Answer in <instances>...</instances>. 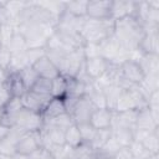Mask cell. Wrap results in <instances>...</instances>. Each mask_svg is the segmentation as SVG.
I'll return each instance as SVG.
<instances>
[{
  "label": "cell",
  "instance_id": "cell-53",
  "mask_svg": "<svg viewBox=\"0 0 159 159\" xmlns=\"http://www.w3.org/2000/svg\"><path fill=\"white\" fill-rule=\"evenodd\" d=\"M0 124H1V119H0Z\"/></svg>",
  "mask_w": 159,
  "mask_h": 159
},
{
  "label": "cell",
  "instance_id": "cell-12",
  "mask_svg": "<svg viewBox=\"0 0 159 159\" xmlns=\"http://www.w3.org/2000/svg\"><path fill=\"white\" fill-rule=\"evenodd\" d=\"M137 11V1L114 0L111 4V20L118 21L125 17H134Z\"/></svg>",
  "mask_w": 159,
  "mask_h": 159
},
{
  "label": "cell",
  "instance_id": "cell-21",
  "mask_svg": "<svg viewBox=\"0 0 159 159\" xmlns=\"http://www.w3.org/2000/svg\"><path fill=\"white\" fill-rule=\"evenodd\" d=\"M135 129L138 130H155L159 129V120H157L148 107H144L137 112V120H135Z\"/></svg>",
  "mask_w": 159,
  "mask_h": 159
},
{
  "label": "cell",
  "instance_id": "cell-2",
  "mask_svg": "<svg viewBox=\"0 0 159 159\" xmlns=\"http://www.w3.org/2000/svg\"><path fill=\"white\" fill-rule=\"evenodd\" d=\"M113 20H93L86 17L81 29V37L84 42V46H98L101 42L113 35Z\"/></svg>",
  "mask_w": 159,
  "mask_h": 159
},
{
  "label": "cell",
  "instance_id": "cell-32",
  "mask_svg": "<svg viewBox=\"0 0 159 159\" xmlns=\"http://www.w3.org/2000/svg\"><path fill=\"white\" fill-rule=\"evenodd\" d=\"M111 135H112V128H109V129H97L96 134H94V137H93V139L89 144L92 145V148L96 152H98L104 145V143L111 138Z\"/></svg>",
  "mask_w": 159,
  "mask_h": 159
},
{
  "label": "cell",
  "instance_id": "cell-37",
  "mask_svg": "<svg viewBox=\"0 0 159 159\" xmlns=\"http://www.w3.org/2000/svg\"><path fill=\"white\" fill-rule=\"evenodd\" d=\"M43 122H48V123H51V124H53V125H56V127H58V128H61L63 130H66L72 124H75L72 117L67 112L61 114V116H58V117H56V118H53V119H51V120H43Z\"/></svg>",
  "mask_w": 159,
  "mask_h": 159
},
{
  "label": "cell",
  "instance_id": "cell-35",
  "mask_svg": "<svg viewBox=\"0 0 159 159\" xmlns=\"http://www.w3.org/2000/svg\"><path fill=\"white\" fill-rule=\"evenodd\" d=\"M42 7H45L47 11H50L52 15L60 17L65 12V4L66 1H37Z\"/></svg>",
  "mask_w": 159,
  "mask_h": 159
},
{
  "label": "cell",
  "instance_id": "cell-49",
  "mask_svg": "<svg viewBox=\"0 0 159 159\" xmlns=\"http://www.w3.org/2000/svg\"><path fill=\"white\" fill-rule=\"evenodd\" d=\"M144 159H159V153H150Z\"/></svg>",
  "mask_w": 159,
  "mask_h": 159
},
{
  "label": "cell",
  "instance_id": "cell-41",
  "mask_svg": "<svg viewBox=\"0 0 159 159\" xmlns=\"http://www.w3.org/2000/svg\"><path fill=\"white\" fill-rule=\"evenodd\" d=\"M128 147H129L130 152L133 153V155L135 157V159H144L147 155L150 154V153L143 147V144L139 143V142H137V140H133Z\"/></svg>",
  "mask_w": 159,
  "mask_h": 159
},
{
  "label": "cell",
  "instance_id": "cell-39",
  "mask_svg": "<svg viewBox=\"0 0 159 159\" xmlns=\"http://www.w3.org/2000/svg\"><path fill=\"white\" fill-rule=\"evenodd\" d=\"M78 129H80V133H81V138H82V142L84 143H91L94 134H96V130L91 124L89 122L88 123H83V124H77Z\"/></svg>",
  "mask_w": 159,
  "mask_h": 159
},
{
  "label": "cell",
  "instance_id": "cell-6",
  "mask_svg": "<svg viewBox=\"0 0 159 159\" xmlns=\"http://www.w3.org/2000/svg\"><path fill=\"white\" fill-rule=\"evenodd\" d=\"M97 53L103 58H106L107 61L114 62V63H120L124 60L130 57V53H128L122 48V46L119 45L114 35L109 36L97 46Z\"/></svg>",
  "mask_w": 159,
  "mask_h": 159
},
{
  "label": "cell",
  "instance_id": "cell-24",
  "mask_svg": "<svg viewBox=\"0 0 159 159\" xmlns=\"http://www.w3.org/2000/svg\"><path fill=\"white\" fill-rule=\"evenodd\" d=\"M67 109H66V106H65V102L62 98H51L48 101V103L45 106L43 111L41 112L42 114V118L43 120H51L63 113H66Z\"/></svg>",
  "mask_w": 159,
  "mask_h": 159
},
{
  "label": "cell",
  "instance_id": "cell-44",
  "mask_svg": "<svg viewBox=\"0 0 159 159\" xmlns=\"http://www.w3.org/2000/svg\"><path fill=\"white\" fill-rule=\"evenodd\" d=\"M45 55H46L45 48H29L26 51V57H27V61H29L30 66H32L39 58H41Z\"/></svg>",
  "mask_w": 159,
  "mask_h": 159
},
{
  "label": "cell",
  "instance_id": "cell-40",
  "mask_svg": "<svg viewBox=\"0 0 159 159\" xmlns=\"http://www.w3.org/2000/svg\"><path fill=\"white\" fill-rule=\"evenodd\" d=\"M12 55L9 50L7 46H1L0 47V70L1 71H7L11 63Z\"/></svg>",
  "mask_w": 159,
  "mask_h": 159
},
{
  "label": "cell",
  "instance_id": "cell-29",
  "mask_svg": "<svg viewBox=\"0 0 159 159\" xmlns=\"http://www.w3.org/2000/svg\"><path fill=\"white\" fill-rule=\"evenodd\" d=\"M7 47L11 52V55H21L29 50L25 39L22 37V35L20 32H17V30H16V34L14 35V37L11 39V41L9 42Z\"/></svg>",
  "mask_w": 159,
  "mask_h": 159
},
{
  "label": "cell",
  "instance_id": "cell-30",
  "mask_svg": "<svg viewBox=\"0 0 159 159\" xmlns=\"http://www.w3.org/2000/svg\"><path fill=\"white\" fill-rule=\"evenodd\" d=\"M65 11L76 17H86L87 1H66Z\"/></svg>",
  "mask_w": 159,
  "mask_h": 159
},
{
  "label": "cell",
  "instance_id": "cell-51",
  "mask_svg": "<svg viewBox=\"0 0 159 159\" xmlns=\"http://www.w3.org/2000/svg\"><path fill=\"white\" fill-rule=\"evenodd\" d=\"M0 159H14V158H12V155H7V154L0 153Z\"/></svg>",
  "mask_w": 159,
  "mask_h": 159
},
{
  "label": "cell",
  "instance_id": "cell-42",
  "mask_svg": "<svg viewBox=\"0 0 159 159\" xmlns=\"http://www.w3.org/2000/svg\"><path fill=\"white\" fill-rule=\"evenodd\" d=\"M15 34H16V26H14V25H4V26H1L2 46H7Z\"/></svg>",
  "mask_w": 159,
  "mask_h": 159
},
{
  "label": "cell",
  "instance_id": "cell-7",
  "mask_svg": "<svg viewBox=\"0 0 159 159\" xmlns=\"http://www.w3.org/2000/svg\"><path fill=\"white\" fill-rule=\"evenodd\" d=\"M119 72H120V84H135L139 86L144 78V72L139 65V62L134 58H127L119 63Z\"/></svg>",
  "mask_w": 159,
  "mask_h": 159
},
{
  "label": "cell",
  "instance_id": "cell-27",
  "mask_svg": "<svg viewBox=\"0 0 159 159\" xmlns=\"http://www.w3.org/2000/svg\"><path fill=\"white\" fill-rule=\"evenodd\" d=\"M68 77L58 75L56 78L51 80V96L53 98H63L67 92Z\"/></svg>",
  "mask_w": 159,
  "mask_h": 159
},
{
  "label": "cell",
  "instance_id": "cell-14",
  "mask_svg": "<svg viewBox=\"0 0 159 159\" xmlns=\"http://www.w3.org/2000/svg\"><path fill=\"white\" fill-rule=\"evenodd\" d=\"M112 0H89L87 1L86 17L93 20H111Z\"/></svg>",
  "mask_w": 159,
  "mask_h": 159
},
{
  "label": "cell",
  "instance_id": "cell-17",
  "mask_svg": "<svg viewBox=\"0 0 159 159\" xmlns=\"http://www.w3.org/2000/svg\"><path fill=\"white\" fill-rule=\"evenodd\" d=\"M113 113L114 111L104 107L96 108L89 118V124L94 129H109L113 123Z\"/></svg>",
  "mask_w": 159,
  "mask_h": 159
},
{
  "label": "cell",
  "instance_id": "cell-20",
  "mask_svg": "<svg viewBox=\"0 0 159 159\" xmlns=\"http://www.w3.org/2000/svg\"><path fill=\"white\" fill-rule=\"evenodd\" d=\"M52 97H43V96L37 94V93H34L32 91H27L21 97V103H22V107L24 108L41 113L43 111L45 106L48 103V101Z\"/></svg>",
  "mask_w": 159,
  "mask_h": 159
},
{
  "label": "cell",
  "instance_id": "cell-10",
  "mask_svg": "<svg viewBox=\"0 0 159 159\" xmlns=\"http://www.w3.org/2000/svg\"><path fill=\"white\" fill-rule=\"evenodd\" d=\"M42 147V138L41 133L39 132H26L22 134V137L19 139V142L15 145V153L17 154H25L30 155L36 149Z\"/></svg>",
  "mask_w": 159,
  "mask_h": 159
},
{
  "label": "cell",
  "instance_id": "cell-1",
  "mask_svg": "<svg viewBox=\"0 0 159 159\" xmlns=\"http://www.w3.org/2000/svg\"><path fill=\"white\" fill-rule=\"evenodd\" d=\"M113 35L128 53L138 51L139 42L144 35V29L142 24L135 17H125L114 21Z\"/></svg>",
  "mask_w": 159,
  "mask_h": 159
},
{
  "label": "cell",
  "instance_id": "cell-26",
  "mask_svg": "<svg viewBox=\"0 0 159 159\" xmlns=\"http://www.w3.org/2000/svg\"><path fill=\"white\" fill-rule=\"evenodd\" d=\"M96 155L97 152L89 143L82 142L81 144L71 149V159H94Z\"/></svg>",
  "mask_w": 159,
  "mask_h": 159
},
{
  "label": "cell",
  "instance_id": "cell-43",
  "mask_svg": "<svg viewBox=\"0 0 159 159\" xmlns=\"http://www.w3.org/2000/svg\"><path fill=\"white\" fill-rule=\"evenodd\" d=\"M5 5H6V7L9 9V11L12 14V16L17 21V16L21 12V10L25 7L26 1H5Z\"/></svg>",
  "mask_w": 159,
  "mask_h": 159
},
{
  "label": "cell",
  "instance_id": "cell-52",
  "mask_svg": "<svg viewBox=\"0 0 159 159\" xmlns=\"http://www.w3.org/2000/svg\"><path fill=\"white\" fill-rule=\"evenodd\" d=\"M2 46V40H1V25H0V47Z\"/></svg>",
  "mask_w": 159,
  "mask_h": 159
},
{
  "label": "cell",
  "instance_id": "cell-25",
  "mask_svg": "<svg viewBox=\"0 0 159 159\" xmlns=\"http://www.w3.org/2000/svg\"><path fill=\"white\" fill-rule=\"evenodd\" d=\"M104 93V98H106V107L114 111L116 106H117V101L118 97L120 94L122 87L119 84H107V86H101Z\"/></svg>",
  "mask_w": 159,
  "mask_h": 159
},
{
  "label": "cell",
  "instance_id": "cell-46",
  "mask_svg": "<svg viewBox=\"0 0 159 159\" xmlns=\"http://www.w3.org/2000/svg\"><path fill=\"white\" fill-rule=\"evenodd\" d=\"M10 98H11V96H10L9 91L6 89L5 84L1 83V84H0V107H2Z\"/></svg>",
  "mask_w": 159,
  "mask_h": 159
},
{
  "label": "cell",
  "instance_id": "cell-34",
  "mask_svg": "<svg viewBox=\"0 0 159 159\" xmlns=\"http://www.w3.org/2000/svg\"><path fill=\"white\" fill-rule=\"evenodd\" d=\"M19 75H20L22 82H24V84L26 86L27 89H30L39 78V76L35 72V70L32 68V66H27V67L22 68L21 71H19Z\"/></svg>",
  "mask_w": 159,
  "mask_h": 159
},
{
  "label": "cell",
  "instance_id": "cell-33",
  "mask_svg": "<svg viewBox=\"0 0 159 159\" xmlns=\"http://www.w3.org/2000/svg\"><path fill=\"white\" fill-rule=\"evenodd\" d=\"M29 91H32L34 93H37L43 97H52L51 96V80L39 77L37 81L34 83V86Z\"/></svg>",
  "mask_w": 159,
  "mask_h": 159
},
{
  "label": "cell",
  "instance_id": "cell-22",
  "mask_svg": "<svg viewBox=\"0 0 159 159\" xmlns=\"http://www.w3.org/2000/svg\"><path fill=\"white\" fill-rule=\"evenodd\" d=\"M96 108H104L106 107V98L102 87L96 81H89L84 86V94Z\"/></svg>",
  "mask_w": 159,
  "mask_h": 159
},
{
  "label": "cell",
  "instance_id": "cell-28",
  "mask_svg": "<svg viewBox=\"0 0 159 159\" xmlns=\"http://www.w3.org/2000/svg\"><path fill=\"white\" fill-rule=\"evenodd\" d=\"M112 134L122 147H128L134 140V129L112 128Z\"/></svg>",
  "mask_w": 159,
  "mask_h": 159
},
{
  "label": "cell",
  "instance_id": "cell-19",
  "mask_svg": "<svg viewBox=\"0 0 159 159\" xmlns=\"http://www.w3.org/2000/svg\"><path fill=\"white\" fill-rule=\"evenodd\" d=\"M6 89L9 91L11 97H16V98H21L29 89L26 88V86L24 84L19 72H6V78L4 82Z\"/></svg>",
  "mask_w": 159,
  "mask_h": 159
},
{
  "label": "cell",
  "instance_id": "cell-50",
  "mask_svg": "<svg viewBox=\"0 0 159 159\" xmlns=\"http://www.w3.org/2000/svg\"><path fill=\"white\" fill-rule=\"evenodd\" d=\"M94 159H113V158H111V157H107V155H104V154H101V153H98L97 152V155H96V158Z\"/></svg>",
  "mask_w": 159,
  "mask_h": 159
},
{
  "label": "cell",
  "instance_id": "cell-5",
  "mask_svg": "<svg viewBox=\"0 0 159 159\" xmlns=\"http://www.w3.org/2000/svg\"><path fill=\"white\" fill-rule=\"evenodd\" d=\"M122 91L117 101L114 112L122 111H139L147 107V97L140 91L139 86L135 84H123Z\"/></svg>",
  "mask_w": 159,
  "mask_h": 159
},
{
  "label": "cell",
  "instance_id": "cell-16",
  "mask_svg": "<svg viewBox=\"0 0 159 159\" xmlns=\"http://www.w3.org/2000/svg\"><path fill=\"white\" fill-rule=\"evenodd\" d=\"M138 51L142 55H159V30L144 31Z\"/></svg>",
  "mask_w": 159,
  "mask_h": 159
},
{
  "label": "cell",
  "instance_id": "cell-15",
  "mask_svg": "<svg viewBox=\"0 0 159 159\" xmlns=\"http://www.w3.org/2000/svg\"><path fill=\"white\" fill-rule=\"evenodd\" d=\"M134 140L142 143L149 153H159V129L150 132L134 129Z\"/></svg>",
  "mask_w": 159,
  "mask_h": 159
},
{
  "label": "cell",
  "instance_id": "cell-23",
  "mask_svg": "<svg viewBox=\"0 0 159 159\" xmlns=\"http://www.w3.org/2000/svg\"><path fill=\"white\" fill-rule=\"evenodd\" d=\"M137 112H138V111H122V112H114V113H113V123H112V128L135 129Z\"/></svg>",
  "mask_w": 159,
  "mask_h": 159
},
{
  "label": "cell",
  "instance_id": "cell-8",
  "mask_svg": "<svg viewBox=\"0 0 159 159\" xmlns=\"http://www.w3.org/2000/svg\"><path fill=\"white\" fill-rule=\"evenodd\" d=\"M15 125L21 128L25 132H39L43 125V118L41 113L34 112L22 107L16 117Z\"/></svg>",
  "mask_w": 159,
  "mask_h": 159
},
{
  "label": "cell",
  "instance_id": "cell-11",
  "mask_svg": "<svg viewBox=\"0 0 159 159\" xmlns=\"http://www.w3.org/2000/svg\"><path fill=\"white\" fill-rule=\"evenodd\" d=\"M108 62L106 58H103L99 55H92V56H86L84 60V66L83 71L84 73L92 80V81H98L103 73L107 70Z\"/></svg>",
  "mask_w": 159,
  "mask_h": 159
},
{
  "label": "cell",
  "instance_id": "cell-54",
  "mask_svg": "<svg viewBox=\"0 0 159 159\" xmlns=\"http://www.w3.org/2000/svg\"><path fill=\"white\" fill-rule=\"evenodd\" d=\"M0 108H1V107H0Z\"/></svg>",
  "mask_w": 159,
  "mask_h": 159
},
{
  "label": "cell",
  "instance_id": "cell-38",
  "mask_svg": "<svg viewBox=\"0 0 159 159\" xmlns=\"http://www.w3.org/2000/svg\"><path fill=\"white\" fill-rule=\"evenodd\" d=\"M0 25H17L16 19L12 16V14L9 11V9L5 5V1H0Z\"/></svg>",
  "mask_w": 159,
  "mask_h": 159
},
{
  "label": "cell",
  "instance_id": "cell-36",
  "mask_svg": "<svg viewBox=\"0 0 159 159\" xmlns=\"http://www.w3.org/2000/svg\"><path fill=\"white\" fill-rule=\"evenodd\" d=\"M122 145L118 143V140L113 137V134L111 135V138L104 143V145L98 150V153H101V154H104V155H107V157H111V158H113L114 157V154L119 150V148H120Z\"/></svg>",
  "mask_w": 159,
  "mask_h": 159
},
{
  "label": "cell",
  "instance_id": "cell-4",
  "mask_svg": "<svg viewBox=\"0 0 159 159\" xmlns=\"http://www.w3.org/2000/svg\"><path fill=\"white\" fill-rule=\"evenodd\" d=\"M16 30L25 39L27 48H45L47 40L53 34L55 27L47 25L19 24Z\"/></svg>",
  "mask_w": 159,
  "mask_h": 159
},
{
  "label": "cell",
  "instance_id": "cell-18",
  "mask_svg": "<svg viewBox=\"0 0 159 159\" xmlns=\"http://www.w3.org/2000/svg\"><path fill=\"white\" fill-rule=\"evenodd\" d=\"M32 68L35 70V72L37 73V76L40 78H46V80H53L56 78L60 73V71L57 70V67L52 63V61L45 55L41 58H39L34 65Z\"/></svg>",
  "mask_w": 159,
  "mask_h": 159
},
{
  "label": "cell",
  "instance_id": "cell-31",
  "mask_svg": "<svg viewBox=\"0 0 159 159\" xmlns=\"http://www.w3.org/2000/svg\"><path fill=\"white\" fill-rule=\"evenodd\" d=\"M81 143H82V138L80 129L77 124H72L70 128L65 130V144L70 148H75Z\"/></svg>",
  "mask_w": 159,
  "mask_h": 159
},
{
  "label": "cell",
  "instance_id": "cell-47",
  "mask_svg": "<svg viewBox=\"0 0 159 159\" xmlns=\"http://www.w3.org/2000/svg\"><path fill=\"white\" fill-rule=\"evenodd\" d=\"M9 130H10L9 127H6V125H4V124H0V140H2V139L7 135Z\"/></svg>",
  "mask_w": 159,
  "mask_h": 159
},
{
  "label": "cell",
  "instance_id": "cell-3",
  "mask_svg": "<svg viewBox=\"0 0 159 159\" xmlns=\"http://www.w3.org/2000/svg\"><path fill=\"white\" fill-rule=\"evenodd\" d=\"M58 17L52 15L45 7H42L37 1H26L25 7L17 16L19 24H35V25H47L55 27ZM16 25V26H17Z\"/></svg>",
  "mask_w": 159,
  "mask_h": 159
},
{
  "label": "cell",
  "instance_id": "cell-13",
  "mask_svg": "<svg viewBox=\"0 0 159 159\" xmlns=\"http://www.w3.org/2000/svg\"><path fill=\"white\" fill-rule=\"evenodd\" d=\"M22 108V103H21V98H16V97H11L1 108H0V119H1V124L6 125V127H14L16 123V117L19 114V112Z\"/></svg>",
  "mask_w": 159,
  "mask_h": 159
},
{
  "label": "cell",
  "instance_id": "cell-9",
  "mask_svg": "<svg viewBox=\"0 0 159 159\" xmlns=\"http://www.w3.org/2000/svg\"><path fill=\"white\" fill-rule=\"evenodd\" d=\"M94 109L96 107L93 106V103L86 96H82L77 99V102L72 106V108L67 113H70L75 124H83L89 122V118Z\"/></svg>",
  "mask_w": 159,
  "mask_h": 159
},
{
  "label": "cell",
  "instance_id": "cell-45",
  "mask_svg": "<svg viewBox=\"0 0 159 159\" xmlns=\"http://www.w3.org/2000/svg\"><path fill=\"white\" fill-rule=\"evenodd\" d=\"M113 159H135V157L130 152L129 147H120L119 150L114 154Z\"/></svg>",
  "mask_w": 159,
  "mask_h": 159
},
{
  "label": "cell",
  "instance_id": "cell-48",
  "mask_svg": "<svg viewBox=\"0 0 159 159\" xmlns=\"http://www.w3.org/2000/svg\"><path fill=\"white\" fill-rule=\"evenodd\" d=\"M12 158H14V159H31L29 155H25V154H17V153H15V154L12 155Z\"/></svg>",
  "mask_w": 159,
  "mask_h": 159
}]
</instances>
